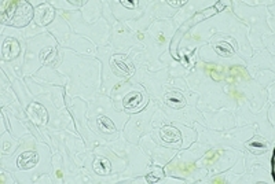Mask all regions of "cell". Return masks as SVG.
<instances>
[{"label":"cell","mask_w":275,"mask_h":184,"mask_svg":"<svg viewBox=\"0 0 275 184\" xmlns=\"http://www.w3.org/2000/svg\"><path fill=\"white\" fill-rule=\"evenodd\" d=\"M94 170L95 173L99 175V176H106L112 170V164H110L108 158L98 157V158H95L94 161Z\"/></svg>","instance_id":"obj_11"},{"label":"cell","mask_w":275,"mask_h":184,"mask_svg":"<svg viewBox=\"0 0 275 184\" xmlns=\"http://www.w3.org/2000/svg\"><path fill=\"white\" fill-rule=\"evenodd\" d=\"M96 124H98V128H99L103 133L110 135V133L116 132V125H115V123L109 117H106V116H99V117L96 118Z\"/></svg>","instance_id":"obj_12"},{"label":"cell","mask_w":275,"mask_h":184,"mask_svg":"<svg viewBox=\"0 0 275 184\" xmlns=\"http://www.w3.org/2000/svg\"><path fill=\"white\" fill-rule=\"evenodd\" d=\"M20 51H21L20 43H18V40L14 39V37H7L3 41L1 54H3V58L6 59V61H13V59L17 58L20 55Z\"/></svg>","instance_id":"obj_5"},{"label":"cell","mask_w":275,"mask_h":184,"mask_svg":"<svg viewBox=\"0 0 275 184\" xmlns=\"http://www.w3.org/2000/svg\"><path fill=\"white\" fill-rule=\"evenodd\" d=\"M42 62L44 65H51L52 63V59L57 57V50L55 48H46L42 51Z\"/></svg>","instance_id":"obj_15"},{"label":"cell","mask_w":275,"mask_h":184,"mask_svg":"<svg viewBox=\"0 0 275 184\" xmlns=\"http://www.w3.org/2000/svg\"><path fill=\"white\" fill-rule=\"evenodd\" d=\"M165 103H167L169 107L179 110V109H183V107L186 106V99L183 98V95H182L181 92H178V91H171V92H168L167 95H165Z\"/></svg>","instance_id":"obj_10"},{"label":"cell","mask_w":275,"mask_h":184,"mask_svg":"<svg viewBox=\"0 0 275 184\" xmlns=\"http://www.w3.org/2000/svg\"><path fill=\"white\" fill-rule=\"evenodd\" d=\"M164 179V170L161 168H153L147 175H146V182L147 183H159Z\"/></svg>","instance_id":"obj_14"},{"label":"cell","mask_w":275,"mask_h":184,"mask_svg":"<svg viewBox=\"0 0 275 184\" xmlns=\"http://www.w3.org/2000/svg\"><path fill=\"white\" fill-rule=\"evenodd\" d=\"M121 4L123 6H125V7H128V8H134L135 7V1H125V0H121Z\"/></svg>","instance_id":"obj_16"},{"label":"cell","mask_w":275,"mask_h":184,"mask_svg":"<svg viewBox=\"0 0 275 184\" xmlns=\"http://www.w3.org/2000/svg\"><path fill=\"white\" fill-rule=\"evenodd\" d=\"M160 138L167 143H178L182 140V133L176 126L165 125L160 129Z\"/></svg>","instance_id":"obj_7"},{"label":"cell","mask_w":275,"mask_h":184,"mask_svg":"<svg viewBox=\"0 0 275 184\" xmlns=\"http://www.w3.org/2000/svg\"><path fill=\"white\" fill-rule=\"evenodd\" d=\"M110 66L117 76H121V77H130L135 73V66L132 61L127 58L125 55H113L110 58Z\"/></svg>","instance_id":"obj_2"},{"label":"cell","mask_w":275,"mask_h":184,"mask_svg":"<svg viewBox=\"0 0 275 184\" xmlns=\"http://www.w3.org/2000/svg\"><path fill=\"white\" fill-rule=\"evenodd\" d=\"M26 114L36 126H44L48 123V111L42 103H37V102L29 103L26 109Z\"/></svg>","instance_id":"obj_3"},{"label":"cell","mask_w":275,"mask_h":184,"mask_svg":"<svg viewBox=\"0 0 275 184\" xmlns=\"http://www.w3.org/2000/svg\"><path fill=\"white\" fill-rule=\"evenodd\" d=\"M55 18V10L54 7L48 4V3H44V4H40L35 8V22L39 26H47L48 23H51Z\"/></svg>","instance_id":"obj_4"},{"label":"cell","mask_w":275,"mask_h":184,"mask_svg":"<svg viewBox=\"0 0 275 184\" xmlns=\"http://www.w3.org/2000/svg\"><path fill=\"white\" fill-rule=\"evenodd\" d=\"M245 146L251 153H253L256 155L263 154V153H266L268 150L267 142L263 139V138H260V136H253L252 139H249L246 142Z\"/></svg>","instance_id":"obj_8"},{"label":"cell","mask_w":275,"mask_h":184,"mask_svg":"<svg viewBox=\"0 0 275 184\" xmlns=\"http://www.w3.org/2000/svg\"><path fill=\"white\" fill-rule=\"evenodd\" d=\"M168 3H169V4H172V6H175V7H176V6H179V4H182L181 1H171V0H169Z\"/></svg>","instance_id":"obj_17"},{"label":"cell","mask_w":275,"mask_h":184,"mask_svg":"<svg viewBox=\"0 0 275 184\" xmlns=\"http://www.w3.org/2000/svg\"><path fill=\"white\" fill-rule=\"evenodd\" d=\"M39 162V155H37L36 151H23L18 160H17V165L18 168L22 170H28L35 168Z\"/></svg>","instance_id":"obj_6"},{"label":"cell","mask_w":275,"mask_h":184,"mask_svg":"<svg viewBox=\"0 0 275 184\" xmlns=\"http://www.w3.org/2000/svg\"><path fill=\"white\" fill-rule=\"evenodd\" d=\"M1 23H6L15 28L26 26L35 17V8L32 4L23 0L6 1L1 3Z\"/></svg>","instance_id":"obj_1"},{"label":"cell","mask_w":275,"mask_h":184,"mask_svg":"<svg viewBox=\"0 0 275 184\" xmlns=\"http://www.w3.org/2000/svg\"><path fill=\"white\" fill-rule=\"evenodd\" d=\"M142 103H143V96H142L140 92H135V91L127 94L123 101L125 110H135L138 107H140Z\"/></svg>","instance_id":"obj_9"},{"label":"cell","mask_w":275,"mask_h":184,"mask_svg":"<svg viewBox=\"0 0 275 184\" xmlns=\"http://www.w3.org/2000/svg\"><path fill=\"white\" fill-rule=\"evenodd\" d=\"M215 51H216L220 57H226V58L232 57V55L235 54L234 48H232L229 43H226V41H219V43H216V45H215Z\"/></svg>","instance_id":"obj_13"}]
</instances>
